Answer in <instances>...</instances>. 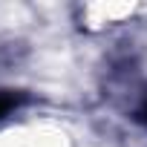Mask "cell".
Here are the masks:
<instances>
[{"mask_svg":"<svg viewBox=\"0 0 147 147\" xmlns=\"http://www.w3.org/2000/svg\"><path fill=\"white\" fill-rule=\"evenodd\" d=\"M18 104H20V95H15V92H0V121H3Z\"/></svg>","mask_w":147,"mask_h":147,"instance_id":"6da1fadb","label":"cell"},{"mask_svg":"<svg viewBox=\"0 0 147 147\" xmlns=\"http://www.w3.org/2000/svg\"><path fill=\"white\" fill-rule=\"evenodd\" d=\"M141 121L147 124V101H144V107H141Z\"/></svg>","mask_w":147,"mask_h":147,"instance_id":"7a4b0ae2","label":"cell"}]
</instances>
